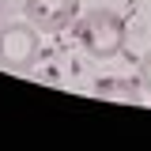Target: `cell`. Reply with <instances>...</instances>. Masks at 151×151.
<instances>
[{
  "label": "cell",
  "instance_id": "cell-1",
  "mask_svg": "<svg viewBox=\"0 0 151 151\" xmlns=\"http://www.w3.org/2000/svg\"><path fill=\"white\" fill-rule=\"evenodd\" d=\"M125 34H129L125 15L113 8H91V12H79V19H76V38L94 60L117 57L125 45Z\"/></svg>",
  "mask_w": 151,
  "mask_h": 151
},
{
  "label": "cell",
  "instance_id": "cell-2",
  "mask_svg": "<svg viewBox=\"0 0 151 151\" xmlns=\"http://www.w3.org/2000/svg\"><path fill=\"white\" fill-rule=\"evenodd\" d=\"M42 60V30L34 23H4L0 27V68L4 72H30Z\"/></svg>",
  "mask_w": 151,
  "mask_h": 151
},
{
  "label": "cell",
  "instance_id": "cell-3",
  "mask_svg": "<svg viewBox=\"0 0 151 151\" xmlns=\"http://www.w3.org/2000/svg\"><path fill=\"white\" fill-rule=\"evenodd\" d=\"M79 0H23V15L34 23L42 34H57L68 30L79 19Z\"/></svg>",
  "mask_w": 151,
  "mask_h": 151
},
{
  "label": "cell",
  "instance_id": "cell-4",
  "mask_svg": "<svg viewBox=\"0 0 151 151\" xmlns=\"http://www.w3.org/2000/svg\"><path fill=\"white\" fill-rule=\"evenodd\" d=\"M94 94L98 98H113V102H125V106H136L140 102V94H144V87H140V79H98L94 83Z\"/></svg>",
  "mask_w": 151,
  "mask_h": 151
},
{
  "label": "cell",
  "instance_id": "cell-5",
  "mask_svg": "<svg viewBox=\"0 0 151 151\" xmlns=\"http://www.w3.org/2000/svg\"><path fill=\"white\" fill-rule=\"evenodd\" d=\"M136 79H140V87L151 94V49L140 57V64H136Z\"/></svg>",
  "mask_w": 151,
  "mask_h": 151
}]
</instances>
